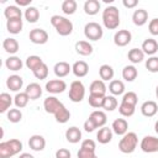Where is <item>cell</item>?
<instances>
[{"mask_svg": "<svg viewBox=\"0 0 158 158\" xmlns=\"http://www.w3.org/2000/svg\"><path fill=\"white\" fill-rule=\"evenodd\" d=\"M72 154L69 152V149L67 148H59L57 152H56V158H70Z\"/></svg>", "mask_w": 158, "mask_h": 158, "instance_id": "51", "label": "cell"}, {"mask_svg": "<svg viewBox=\"0 0 158 158\" xmlns=\"http://www.w3.org/2000/svg\"><path fill=\"white\" fill-rule=\"evenodd\" d=\"M25 64H26V67H27L28 69H31L32 72H35L38 67H41V65L43 64V60H42L41 57L33 54V56H28V57H27Z\"/></svg>", "mask_w": 158, "mask_h": 158, "instance_id": "36", "label": "cell"}, {"mask_svg": "<svg viewBox=\"0 0 158 158\" xmlns=\"http://www.w3.org/2000/svg\"><path fill=\"white\" fill-rule=\"evenodd\" d=\"M65 138L69 143H78L81 139V131L78 127L72 126L65 131Z\"/></svg>", "mask_w": 158, "mask_h": 158, "instance_id": "24", "label": "cell"}, {"mask_svg": "<svg viewBox=\"0 0 158 158\" xmlns=\"http://www.w3.org/2000/svg\"><path fill=\"white\" fill-rule=\"evenodd\" d=\"M12 104V98L7 93H1L0 94V112L4 114L10 110V106Z\"/></svg>", "mask_w": 158, "mask_h": 158, "instance_id": "35", "label": "cell"}, {"mask_svg": "<svg viewBox=\"0 0 158 158\" xmlns=\"http://www.w3.org/2000/svg\"><path fill=\"white\" fill-rule=\"evenodd\" d=\"M137 144H138V137H137V135L135 132H127L120 139V142H118V149L122 153L130 154V153L135 152V149L137 148Z\"/></svg>", "mask_w": 158, "mask_h": 158, "instance_id": "4", "label": "cell"}, {"mask_svg": "<svg viewBox=\"0 0 158 158\" xmlns=\"http://www.w3.org/2000/svg\"><path fill=\"white\" fill-rule=\"evenodd\" d=\"M19 158H35V157L32 154H30V153H21L19 156Z\"/></svg>", "mask_w": 158, "mask_h": 158, "instance_id": "55", "label": "cell"}, {"mask_svg": "<svg viewBox=\"0 0 158 158\" xmlns=\"http://www.w3.org/2000/svg\"><path fill=\"white\" fill-rule=\"evenodd\" d=\"M93 158H98V157H96V156H94V157H93Z\"/></svg>", "mask_w": 158, "mask_h": 158, "instance_id": "58", "label": "cell"}, {"mask_svg": "<svg viewBox=\"0 0 158 158\" xmlns=\"http://www.w3.org/2000/svg\"><path fill=\"white\" fill-rule=\"evenodd\" d=\"M89 117L95 122L96 127H100V128L104 127L105 123H106V121H107V116H106V114H105L104 111H100V110H95V111H93V112L90 114Z\"/></svg>", "mask_w": 158, "mask_h": 158, "instance_id": "25", "label": "cell"}, {"mask_svg": "<svg viewBox=\"0 0 158 158\" xmlns=\"http://www.w3.org/2000/svg\"><path fill=\"white\" fill-rule=\"evenodd\" d=\"M127 58L131 63L133 64H137V63H141L143 59H144V53L141 48H132L128 51L127 53Z\"/></svg>", "mask_w": 158, "mask_h": 158, "instance_id": "28", "label": "cell"}, {"mask_svg": "<svg viewBox=\"0 0 158 158\" xmlns=\"http://www.w3.org/2000/svg\"><path fill=\"white\" fill-rule=\"evenodd\" d=\"M100 6L101 5L98 0H86L84 2V12L86 15H90V16L96 15L100 10Z\"/></svg>", "mask_w": 158, "mask_h": 158, "instance_id": "27", "label": "cell"}, {"mask_svg": "<svg viewBox=\"0 0 158 158\" xmlns=\"http://www.w3.org/2000/svg\"><path fill=\"white\" fill-rule=\"evenodd\" d=\"M63 106V104L56 98V96H48L44 99L43 101V107H44V111L48 112V114H53L56 115L59 109Z\"/></svg>", "mask_w": 158, "mask_h": 158, "instance_id": "9", "label": "cell"}, {"mask_svg": "<svg viewBox=\"0 0 158 158\" xmlns=\"http://www.w3.org/2000/svg\"><path fill=\"white\" fill-rule=\"evenodd\" d=\"M25 19L31 22V23H35L38 21L40 19V11L37 10V7L35 6H28L26 10H25Z\"/></svg>", "mask_w": 158, "mask_h": 158, "instance_id": "37", "label": "cell"}, {"mask_svg": "<svg viewBox=\"0 0 158 158\" xmlns=\"http://www.w3.org/2000/svg\"><path fill=\"white\" fill-rule=\"evenodd\" d=\"M4 16L6 17V20H15V19H21L22 12H21L20 7H17L15 5H10V6L5 7Z\"/></svg>", "mask_w": 158, "mask_h": 158, "instance_id": "30", "label": "cell"}, {"mask_svg": "<svg viewBox=\"0 0 158 158\" xmlns=\"http://www.w3.org/2000/svg\"><path fill=\"white\" fill-rule=\"evenodd\" d=\"M54 118H56V121L59 122V123H65V122H68L69 118H70V112H69V110L63 105V106L59 109V111L54 115Z\"/></svg>", "mask_w": 158, "mask_h": 158, "instance_id": "40", "label": "cell"}, {"mask_svg": "<svg viewBox=\"0 0 158 158\" xmlns=\"http://www.w3.org/2000/svg\"><path fill=\"white\" fill-rule=\"evenodd\" d=\"M138 75V72L135 65H126L122 69V78L126 81H133Z\"/></svg>", "mask_w": 158, "mask_h": 158, "instance_id": "33", "label": "cell"}, {"mask_svg": "<svg viewBox=\"0 0 158 158\" xmlns=\"http://www.w3.org/2000/svg\"><path fill=\"white\" fill-rule=\"evenodd\" d=\"M144 54H148V56H154L158 51V42L154 40V38H147L143 41L142 43V48Z\"/></svg>", "mask_w": 158, "mask_h": 158, "instance_id": "15", "label": "cell"}, {"mask_svg": "<svg viewBox=\"0 0 158 158\" xmlns=\"http://www.w3.org/2000/svg\"><path fill=\"white\" fill-rule=\"evenodd\" d=\"M136 111V106L126 104V102H121L118 106V112L123 116V117H131Z\"/></svg>", "mask_w": 158, "mask_h": 158, "instance_id": "42", "label": "cell"}, {"mask_svg": "<svg viewBox=\"0 0 158 158\" xmlns=\"http://www.w3.org/2000/svg\"><path fill=\"white\" fill-rule=\"evenodd\" d=\"M114 68L109 64H102L100 68H99V75H100V79L102 81H106V80H111L114 78Z\"/></svg>", "mask_w": 158, "mask_h": 158, "instance_id": "32", "label": "cell"}, {"mask_svg": "<svg viewBox=\"0 0 158 158\" xmlns=\"http://www.w3.org/2000/svg\"><path fill=\"white\" fill-rule=\"evenodd\" d=\"M6 85H7V88L11 90V91H19L21 88H22V85H23V79L20 77V75H16V74H14V75H10L7 79H6Z\"/></svg>", "mask_w": 158, "mask_h": 158, "instance_id": "17", "label": "cell"}, {"mask_svg": "<svg viewBox=\"0 0 158 158\" xmlns=\"http://www.w3.org/2000/svg\"><path fill=\"white\" fill-rule=\"evenodd\" d=\"M33 75H35L37 79H40V80L46 79V78L48 77V67H47V64L43 63L41 67H38V68L33 72Z\"/></svg>", "mask_w": 158, "mask_h": 158, "instance_id": "47", "label": "cell"}, {"mask_svg": "<svg viewBox=\"0 0 158 158\" xmlns=\"http://www.w3.org/2000/svg\"><path fill=\"white\" fill-rule=\"evenodd\" d=\"M102 23L107 30H115L120 25V12L116 6H107L102 11Z\"/></svg>", "mask_w": 158, "mask_h": 158, "instance_id": "1", "label": "cell"}, {"mask_svg": "<svg viewBox=\"0 0 158 158\" xmlns=\"http://www.w3.org/2000/svg\"><path fill=\"white\" fill-rule=\"evenodd\" d=\"M53 70H54V74L58 78H64L72 72V67L67 62H58V63L54 64Z\"/></svg>", "mask_w": 158, "mask_h": 158, "instance_id": "22", "label": "cell"}, {"mask_svg": "<svg viewBox=\"0 0 158 158\" xmlns=\"http://www.w3.org/2000/svg\"><path fill=\"white\" fill-rule=\"evenodd\" d=\"M31 2H32V0H16V4L19 6H28V5H31Z\"/></svg>", "mask_w": 158, "mask_h": 158, "instance_id": "54", "label": "cell"}, {"mask_svg": "<svg viewBox=\"0 0 158 158\" xmlns=\"http://www.w3.org/2000/svg\"><path fill=\"white\" fill-rule=\"evenodd\" d=\"M28 146L32 151H36V152L43 151L46 147V139L41 135H33L28 139Z\"/></svg>", "mask_w": 158, "mask_h": 158, "instance_id": "12", "label": "cell"}, {"mask_svg": "<svg viewBox=\"0 0 158 158\" xmlns=\"http://www.w3.org/2000/svg\"><path fill=\"white\" fill-rule=\"evenodd\" d=\"M156 96H157V99H158V85H157V88H156Z\"/></svg>", "mask_w": 158, "mask_h": 158, "instance_id": "57", "label": "cell"}, {"mask_svg": "<svg viewBox=\"0 0 158 158\" xmlns=\"http://www.w3.org/2000/svg\"><path fill=\"white\" fill-rule=\"evenodd\" d=\"M95 128H98V127H96V125H95V122L89 117V118L84 122V130H85L86 132H93Z\"/></svg>", "mask_w": 158, "mask_h": 158, "instance_id": "52", "label": "cell"}, {"mask_svg": "<svg viewBox=\"0 0 158 158\" xmlns=\"http://www.w3.org/2000/svg\"><path fill=\"white\" fill-rule=\"evenodd\" d=\"M78 4L75 0H64L62 4V11L65 15H73L77 11Z\"/></svg>", "mask_w": 158, "mask_h": 158, "instance_id": "41", "label": "cell"}, {"mask_svg": "<svg viewBox=\"0 0 158 158\" xmlns=\"http://www.w3.org/2000/svg\"><path fill=\"white\" fill-rule=\"evenodd\" d=\"M81 147L83 148H86V149H90V151H95L96 143H95V141H93L90 138H86V139H84L81 142Z\"/></svg>", "mask_w": 158, "mask_h": 158, "instance_id": "50", "label": "cell"}, {"mask_svg": "<svg viewBox=\"0 0 158 158\" xmlns=\"http://www.w3.org/2000/svg\"><path fill=\"white\" fill-rule=\"evenodd\" d=\"M148 30H149V33L153 35V36H158V17L156 19H152L148 23Z\"/></svg>", "mask_w": 158, "mask_h": 158, "instance_id": "48", "label": "cell"}, {"mask_svg": "<svg viewBox=\"0 0 158 158\" xmlns=\"http://www.w3.org/2000/svg\"><path fill=\"white\" fill-rule=\"evenodd\" d=\"M25 93L28 95L30 100H37V99H40L41 95H42V88H41V85L37 84V83H31V84H28V85L26 86Z\"/></svg>", "mask_w": 158, "mask_h": 158, "instance_id": "18", "label": "cell"}, {"mask_svg": "<svg viewBox=\"0 0 158 158\" xmlns=\"http://www.w3.org/2000/svg\"><path fill=\"white\" fill-rule=\"evenodd\" d=\"M112 133H114V132H112L111 128L104 126V127H101V128L98 131V133H96V139H98L99 143L106 144V143H109V142L112 139Z\"/></svg>", "mask_w": 158, "mask_h": 158, "instance_id": "19", "label": "cell"}, {"mask_svg": "<svg viewBox=\"0 0 158 158\" xmlns=\"http://www.w3.org/2000/svg\"><path fill=\"white\" fill-rule=\"evenodd\" d=\"M118 102H117V99L114 96V95H106L104 98V104H102V109L105 111H114L116 107H117Z\"/></svg>", "mask_w": 158, "mask_h": 158, "instance_id": "38", "label": "cell"}, {"mask_svg": "<svg viewBox=\"0 0 158 158\" xmlns=\"http://www.w3.org/2000/svg\"><path fill=\"white\" fill-rule=\"evenodd\" d=\"M104 98H105V96L90 94V95H89V99H88V102H89V105H90L91 107H94V109H100V107H102Z\"/></svg>", "mask_w": 158, "mask_h": 158, "instance_id": "43", "label": "cell"}, {"mask_svg": "<svg viewBox=\"0 0 158 158\" xmlns=\"http://www.w3.org/2000/svg\"><path fill=\"white\" fill-rule=\"evenodd\" d=\"M2 48L5 49V52L10 53V54H15L19 51V42L15 38H5L2 42Z\"/></svg>", "mask_w": 158, "mask_h": 158, "instance_id": "31", "label": "cell"}, {"mask_svg": "<svg viewBox=\"0 0 158 158\" xmlns=\"http://www.w3.org/2000/svg\"><path fill=\"white\" fill-rule=\"evenodd\" d=\"M111 130L114 133L118 135V136H123L127 133L128 130V122L125 118H116L112 125H111Z\"/></svg>", "mask_w": 158, "mask_h": 158, "instance_id": "14", "label": "cell"}, {"mask_svg": "<svg viewBox=\"0 0 158 158\" xmlns=\"http://www.w3.org/2000/svg\"><path fill=\"white\" fill-rule=\"evenodd\" d=\"M51 25L56 28L57 33L60 36H69L73 32V23L64 16L53 15L51 17Z\"/></svg>", "mask_w": 158, "mask_h": 158, "instance_id": "2", "label": "cell"}, {"mask_svg": "<svg viewBox=\"0 0 158 158\" xmlns=\"http://www.w3.org/2000/svg\"><path fill=\"white\" fill-rule=\"evenodd\" d=\"M154 131H156V132L158 133V121H157V122L154 123Z\"/></svg>", "mask_w": 158, "mask_h": 158, "instance_id": "56", "label": "cell"}, {"mask_svg": "<svg viewBox=\"0 0 158 158\" xmlns=\"http://www.w3.org/2000/svg\"><path fill=\"white\" fill-rule=\"evenodd\" d=\"M158 111V105L156 101L153 100H148V101H144L142 105H141V112L143 116L146 117H152L157 114Z\"/></svg>", "mask_w": 158, "mask_h": 158, "instance_id": "13", "label": "cell"}, {"mask_svg": "<svg viewBox=\"0 0 158 158\" xmlns=\"http://www.w3.org/2000/svg\"><path fill=\"white\" fill-rule=\"evenodd\" d=\"M30 41L35 44H44L48 41V33L43 28H33L30 31Z\"/></svg>", "mask_w": 158, "mask_h": 158, "instance_id": "8", "label": "cell"}, {"mask_svg": "<svg viewBox=\"0 0 158 158\" xmlns=\"http://www.w3.org/2000/svg\"><path fill=\"white\" fill-rule=\"evenodd\" d=\"M72 72H73V74H74L75 77L83 78V77H85V75L88 74V72H89V65H88V63L84 62V60H78V62H75V63L72 65Z\"/></svg>", "mask_w": 158, "mask_h": 158, "instance_id": "16", "label": "cell"}, {"mask_svg": "<svg viewBox=\"0 0 158 158\" xmlns=\"http://www.w3.org/2000/svg\"><path fill=\"white\" fill-rule=\"evenodd\" d=\"M69 99L73 102H80L85 96V86L80 80H74L69 85Z\"/></svg>", "mask_w": 158, "mask_h": 158, "instance_id": "5", "label": "cell"}, {"mask_svg": "<svg viewBox=\"0 0 158 158\" xmlns=\"http://www.w3.org/2000/svg\"><path fill=\"white\" fill-rule=\"evenodd\" d=\"M146 68L151 73H157L158 72V57L152 56L146 60Z\"/></svg>", "mask_w": 158, "mask_h": 158, "instance_id": "46", "label": "cell"}, {"mask_svg": "<svg viewBox=\"0 0 158 158\" xmlns=\"http://www.w3.org/2000/svg\"><path fill=\"white\" fill-rule=\"evenodd\" d=\"M109 91L112 95H121L125 91V84L121 80H111L109 84Z\"/></svg>", "mask_w": 158, "mask_h": 158, "instance_id": "34", "label": "cell"}, {"mask_svg": "<svg viewBox=\"0 0 158 158\" xmlns=\"http://www.w3.org/2000/svg\"><path fill=\"white\" fill-rule=\"evenodd\" d=\"M94 156H95V151H90L83 147H80V149L78 151V158H93Z\"/></svg>", "mask_w": 158, "mask_h": 158, "instance_id": "49", "label": "cell"}, {"mask_svg": "<svg viewBox=\"0 0 158 158\" xmlns=\"http://www.w3.org/2000/svg\"><path fill=\"white\" fill-rule=\"evenodd\" d=\"M22 65H23L22 60H21L19 57H16V56H11V57H9V58L5 60V67H6L9 70H12V72L20 70V69L22 68Z\"/></svg>", "mask_w": 158, "mask_h": 158, "instance_id": "29", "label": "cell"}, {"mask_svg": "<svg viewBox=\"0 0 158 158\" xmlns=\"http://www.w3.org/2000/svg\"><path fill=\"white\" fill-rule=\"evenodd\" d=\"M22 151V142L20 139L12 138L0 143V158H10L19 154Z\"/></svg>", "mask_w": 158, "mask_h": 158, "instance_id": "3", "label": "cell"}, {"mask_svg": "<svg viewBox=\"0 0 158 158\" xmlns=\"http://www.w3.org/2000/svg\"><path fill=\"white\" fill-rule=\"evenodd\" d=\"M90 94H95V95H101V96H106V85L105 83L101 80V79H98V80H94L91 84H90Z\"/></svg>", "mask_w": 158, "mask_h": 158, "instance_id": "20", "label": "cell"}, {"mask_svg": "<svg viewBox=\"0 0 158 158\" xmlns=\"http://www.w3.org/2000/svg\"><path fill=\"white\" fill-rule=\"evenodd\" d=\"M132 21L136 26H143L146 25V22L148 21V12L144 9H138L135 10L133 15H132Z\"/></svg>", "mask_w": 158, "mask_h": 158, "instance_id": "21", "label": "cell"}, {"mask_svg": "<svg viewBox=\"0 0 158 158\" xmlns=\"http://www.w3.org/2000/svg\"><path fill=\"white\" fill-rule=\"evenodd\" d=\"M122 4H123V6L127 7V9H133V7L137 6L138 1H137V0H123Z\"/></svg>", "mask_w": 158, "mask_h": 158, "instance_id": "53", "label": "cell"}, {"mask_svg": "<svg viewBox=\"0 0 158 158\" xmlns=\"http://www.w3.org/2000/svg\"><path fill=\"white\" fill-rule=\"evenodd\" d=\"M67 89V83L62 79H52L46 83V90L51 94H59Z\"/></svg>", "mask_w": 158, "mask_h": 158, "instance_id": "10", "label": "cell"}, {"mask_svg": "<svg viewBox=\"0 0 158 158\" xmlns=\"http://www.w3.org/2000/svg\"><path fill=\"white\" fill-rule=\"evenodd\" d=\"M75 51L78 54L86 57V56H90L94 49H93L91 43H89L88 41H78L75 43Z\"/></svg>", "mask_w": 158, "mask_h": 158, "instance_id": "23", "label": "cell"}, {"mask_svg": "<svg viewBox=\"0 0 158 158\" xmlns=\"http://www.w3.org/2000/svg\"><path fill=\"white\" fill-rule=\"evenodd\" d=\"M22 27H23V23H22L21 19H15V20H7L6 21V28L12 35L20 33L22 31Z\"/></svg>", "mask_w": 158, "mask_h": 158, "instance_id": "26", "label": "cell"}, {"mask_svg": "<svg viewBox=\"0 0 158 158\" xmlns=\"http://www.w3.org/2000/svg\"><path fill=\"white\" fill-rule=\"evenodd\" d=\"M84 35L90 41H99L104 35V30L98 22H88L84 26Z\"/></svg>", "mask_w": 158, "mask_h": 158, "instance_id": "6", "label": "cell"}, {"mask_svg": "<svg viewBox=\"0 0 158 158\" xmlns=\"http://www.w3.org/2000/svg\"><path fill=\"white\" fill-rule=\"evenodd\" d=\"M6 116H7V120H9L10 122L17 123V122H20L21 118H22V112H21L19 109H10V110L7 111V114H6Z\"/></svg>", "mask_w": 158, "mask_h": 158, "instance_id": "44", "label": "cell"}, {"mask_svg": "<svg viewBox=\"0 0 158 158\" xmlns=\"http://www.w3.org/2000/svg\"><path fill=\"white\" fill-rule=\"evenodd\" d=\"M132 40V35L128 30H118L115 36H114V42L118 47H125L127 46Z\"/></svg>", "mask_w": 158, "mask_h": 158, "instance_id": "11", "label": "cell"}, {"mask_svg": "<svg viewBox=\"0 0 158 158\" xmlns=\"http://www.w3.org/2000/svg\"><path fill=\"white\" fill-rule=\"evenodd\" d=\"M137 101H138L137 94H136L135 91H128V93H125V94H123L121 102H126V104H130V105L136 106V105H137Z\"/></svg>", "mask_w": 158, "mask_h": 158, "instance_id": "45", "label": "cell"}, {"mask_svg": "<svg viewBox=\"0 0 158 158\" xmlns=\"http://www.w3.org/2000/svg\"><path fill=\"white\" fill-rule=\"evenodd\" d=\"M139 147L144 153H156V152H158V137H154V136L143 137L142 141H141Z\"/></svg>", "mask_w": 158, "mask_h": 158, "instance_id": "7", "label": "cell"}, {"mask_svg": "<svg viewBox=\"0 0 158 158\" xmlns=\"http://www.w3.org/2000/svg\"><path fill=\"white\" fill-rule=\"evenodd\" d=\"M28 101H30V98L25 91L23 93H17L14 98V104L16 105L17 109H22V107L27 106Z\"/></svg>", "mask_w": 158, "mask_h": 158, "instance_id": "39", "label": "cell"}]
</instances>
